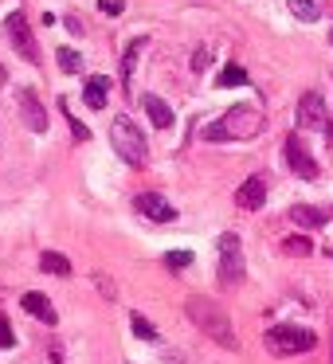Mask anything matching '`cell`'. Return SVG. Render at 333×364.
<instances>
[{
	"label": "cell",
	"mask_w": 333,
	"mask_h": 364,
	"mask_svg": "<svg viewBox=\"0 0 333 364\" xmlns=\"http://www.w3.org/2000/svg\"><path fill=\"white\" fill-rule=\"evenodd\" d=\"M263 129V110L259 106H231L223 118H216L204 129V141H251Z\"/></svg>",
	"instance_id": "cell-1"
},
{
	"label": "cell",
	"mask_w": 333,
	"mask_h": 364,
	"mask_svg": "<svg viewBox=\"0 0 333 364\" xmlns=\"http://www.w3.org/2000/svg\"><path fill=\"white\" fill-rule=\"evenodd\" d=\"M184 314L192 317V321L200 325V329L208 333V337L216 341V345H223V348H239V341H236V329H231V317L223 314L216 301H208V298H189L184 301Z\"/></svg>",
	"instance_id": "cell-2"
},
{
	"label": "cell",
	"mask_w": 333,
	"mask_h": 364,
	"mask_svg": "<svg viewBox=\"0 0 333 364\" xmlns=\"http://www.w3.org/2000/svg\"><path fill=\"white\" fill-rule=\"evenodd\" d=\"M110 145L114 153H118L126 165L142 168L145 161H149V145H145V134L137 129L134 118H126V114H118V118L110 122Z\"/></svg>",
	"instance_id": "cell-3"
},
{
	"label": "cell",
	"mask_w": 333,
	"mask_h": 364,
	"mask_svg": "<svg viewBox=\"0 0 333 364\" xmlns=\"http://www.w3.org/2000/svg\"><path fill=\"white\" fill-rule=\"evenodd\" d=\"M314 345H317V337L310 329H302V325H270L267 329V348L275 356H294V353H306Z\"/></svg>",
	"instance_id": "cell-4"
},
{
	"label": "cell",
	"mask_w": 333,
	"mask_h": 364,
	"mask_svg": "<svg viewBox=\"0 0 333 364\" xmlns=\"http://www.w3.org/2000/svg\"><path fill=\"white\" fill-rule=\"evenodd\" d=\"M4 36H9L12 51H16L24 63H40V48H36V36L32 28H28V16L24 12H9V20H4Z\"/></svg>",
	"instance_id": "cell-5"
},
{
	"label": "cell",
	"mask_w": 333,
	"mask_h": 364,
	"mask_svg": "<svg viewBox=\"0 0 333 364\" xmlns=\"http://www.w3.org/2000/svg\"><path fill=\"white\" fill-rule=\"evenodd\" d=\"M282 157H286V168H290L294 176H302V181H317V176H322L314 153L306 149V141H302L298 134H290V137L282 141Z\"/></svg>",
	"instance_id": "cell-6"
},
{
	"label": "cell",
	"mask_w": 333,
	"mask_h": 364,
	"mask_svg": "<svg viewBox=\"0 0 333 364\" xmlns=\"http://www.w3.org/2000/svg\"><path fill=\"white\" fill-rule=\"evenodd\" d=\"M298 126L302 129H317V134H333V118H329V106H325L322 95H302L298 98Z\"/></svg>",
	"instance_id": "cell-7"
},
{
	"label": "cell",
	"mask_w": 333,
	"mask_h": 364,
	"mask_svg": "<svg viewBox=\"0 0 333 364\" xmlns=\"http://www.w3.org/2000/svg\"><path fill=\"white\" fill-rule=\"evenodd\" d=\"M220 282L223 286H239L243 282V247L239 235H220Z\"/></svg>",
	"instance_id": "cell-8"
},
{
	"label": "cell",
	"mask_w": 333,
	"mask_h": 364,
	"mask_svg": "<svg viewBox=\"0 0 333 364\" xmlns=\"http://www.w3.org/2000/svg\"><path fill=\"white\" fill-rule=\"evenodd\" d=\"M134 208L145 215V220H153V223H169V220H176V208L169 204L165 196H157V192H142V196H134Z\"/></svg>",
	"instance_id": "cell-9"
},
{
	"label": "cell",
	"mask_w": 333,
	"mask_h": 364,
	"mask_svg": "<svg viewBox=\"0 0 333 364\" xmlns=\"http://www.w3.org/2000/svg\"><path fill=\"white\" fill-rule=\"evenodd\" d=\"M16 102H20V118H24V126L32 129V134H43L48 129V110L40 106V98H36V90H20L16 95Z\"/></svg>",
	"instance_id": "cell-10"
},
{
	"label": "cell",
	"mask_w": 333,
	"mask_h": 364,
	"mask_svg": "<svg viewBox=\"0 0 333 364\" xmlns=\"http://www.w3.org/2000/svg\"><path fill=\"white\" fill-rule=\"evenodd\" d=\"M236 204L243 208V212H259V208L267 204V181H263V176H247L236 188Z\"/></svg>",
	"instance_id": "cell-11"
},
{
	"label": "cell",
	"mask_w": 333,
	"mask_h": 364,
	"mask_svg": "<svg viewBox=\"0 0 333 364\" xmlns=\"http://www.w3.org/2000/svg\"><path fill=\"white\" fill-rule=\"evenodd\" d=\"M290 220L298 223V228H325V223L333 220V208L329 204H294Z\"/></svg>",
	"instance_id": "cell-12"
},
{
	"label": "cell",
	"mask_w": 333,
	"mask_h": 364,
	"mask_svg": "<svg viewBox=\"0 0 333 364\" xmlns=\"http://www.w3.org/2000/svg\"><path fill=\"white\" fill-rule=\"evenodd\" d=\"M20 306H24V309H28V314H32V317H40L43 325H56V306H51V301L43 298V294L28 290L24 298H20Z\"/></svg>",
	"instance_id": "cell-13"
},
{
	"label": "cell",
	"mask_w": 333,
	"mask_h": 364,
	"mask_svg": "<svg viewBox=\"0 0 333 364\" xmlns=\"http://www.w3.org/2000/svg\"><path fill=\"white\" fill-rule=\"evenodd\" d=\"M142 106H145V114H149V122H153L157 129H169V126H173V110H169V102H165V98L145 95V98H142Z\"/></svg>",
	"instance_id": "cell-14"
},
{
	"label": "cell",
	"mask_w": 333,
	"mask_h": 364,
	"mask_svg": "<svg viewBox=\"0 0 333 364\" xmlns=\"http://www.w3.org/2000/svg\"><path fill=\"white\" fill-rule=\"evenodd\" d=\"M106 90H110V79H106V75H90L87 90H83V102H87L90 110H102V106H106Z\"/></svg>",
	"instance_id": "cell-15"
},
{
	"label": "cell",
	"mask_w": 333,
	"mask_h": 364,
	"mask_svg": "<svg viewBox=\"0 0 333 364\" xmlns=\"http://www.w3.org/2000/svg\"><path fill=\"white\" fill-rule=\"evenodd\" d=\"M142 48H145V40H130L126 55H122V87H126V90H134V67H137Z\"/></svg>",
	"instance_id": "cell-16"
},
{
	"label": "cell",
	"mask_w": 333,
	"mask_h": 364,
	"mask_svg": "<svg viewBox=\"0 0 333 364\" xmlns=\"http://www.w3.org/2000/svg\"><path fill=\"white\" fill-rule=\"evenodd\" d=\"M40 270H48V274H59V278H71V259L59 251H43L40 255Z\"/></svg>",
	"instance_id": "cell-17"
},
{
	"label": "cell",
	"mask_w": 333,
	"mask_h": 364,
	"mask_svg": "<svg viewBox=\"0 0 333 364\" xmlns=\"http://www.w3.org/2000/svg\"><path fill=\"white\" fill-rule=\"evenodd\" d=\"M286 9H290V16H294V20H302V24H314V20L322 16L317 0H286Z\"/></svg>",
	"instance_id": "cell-18"
},
{
	"label": "cell",
	"mask_w": 333,
	"mask_h": 364,
	"mask_svg": "<svg viewBox=\"0 0 333 364\" xmlns=\"http://www.w3.org/2000/svg\"><path fill=\"white\" fill-rule=\"evenodd\" d=\"M247 82H251V79H247V71H243V67H236V63H228L220 75H216V87H247Z\"/></svg>",
	"instance_id": "cell-19"
},
{
	"label": "cell",
	"mask_w": 333,
	"mask_h": 364,
	"mask_svg": "<svg viewBox=\"0 0 333 364\" xmlns=\"http://www.w3.org/2000/svg\"><path fill=\"white\" fill-rule=\"evenodd\" d=\"M59 67H63V71L67 75H79L83 71V55H79V51H71V48H59Z\"/></svg>",
	"instance_id": "cell-20"
},
{
	"label": "cell",
	"mask_w": 333,
	"mask_h": 364,
	"mask_svg": "<svg viewBox=\"0 0 333 364\" xmlns=\"http://www.w3.org/2000/svg\"><path fill=\"white\" fill-rule=\"evenodd\" d=\"M130 325H134V333H137V337H145V341H157V329H153V321H149V317H142V314H130Z\"/></svg>",
	"instance_id": "cell-21"
},
{
	"label": "cell",
	"mask_w": 333,
	"mask_h": 364,
	"mask_svg": "<svg viewBox=\"0 0 333 364\" xmlns=\"http://www.w3.org/2000/svg\"><path fill=\"white\" fill-rule=\"evenodd\" d=\"M282 251H286V255H298V259H306V255H310V239L290 235V239H282Z\"/></svg>",
	"instance_id": "cell-22"
},
{
	"label": "cell",
	"mask_w": 333,
	"mask_h": 364,
	"mask_svg": "<svg viewBox=\"0 0 333 364\" xmlns=\"http://www.w3.org/2000/svg\"><path fill=\"white\" fill-rule=\"evenodd\" d=\"M98 12L110 16V20H118L122 12H126V0H98Z\"/></svg>",
	"instance_id": "cell-23"
},
{
	"label": "cell",
	"mask_w": 333,
	"mask_h": 364,
	"mask_svg": "<svg viewBox=\"0 0 333 364\" xmlns=\"http://www.w3.org/2000/svg\"><path fill=\"white\" fill-rule=\"evenodd\" d=\"M63 114H67V122H71V134H75V141H87V137H90V129L83 126L79 118H75V114H71V106H67V102H63Z\"/></svg>",
	"instance_id": "cell-24"
},
{
	"label": "cell",
	"mask_w": 333,
	"mask_h": 364,
	"mask_svg": "<svg viewBox=\"0 0 333 364\" xmlns=\"http://www.w3.org/2000/svg\"><path fill=\"white\" fill-rule=\"evenodd\" d=\"M189 262H192L189 251H169V255H165V267H169V270H184Z\"/></svg>",
	"instance_id": "cell-25"
},
{
	"label": "cell",
	"mask_w": 333,
	"mask_h": 364,
	"mask_svg": "<svg viewBox=\"0 0 333 364\" xmlns=\"http://www.w3.org/2000/svg\"><path fill=\"white\" fill-rule=\"evenodd\" d=\"M16 345V333H12L9 317H0V348H12Z\"/></svg>",
	"instance_id": "cell-26"
},
{
	"label": "cell",
	"mask_w": 333,
	"mask_h": 364,
	"mask_svg": "<svg viewBox=\"0 0 333 364\" xmlns=\"http://www.w3.org/2000/svg\"><path fill=\"white\" fill-rule=\"evenodd\" d=\"M208 55H212V51H200V55H192V67H196V71H204V67H208Z\"/></svg>",
	"instance_id": "cell-27"
},
{
	"label": "cell",
	"mask_w": 333,
	"mask_h": 364,
	"mask_svg": "<svg viewBox=\"0 0 333 364\" xmlns=\"http://www.w3.org/2000/svg\"><path fill=\"white\" fill-rule=\"evenodd\" d=\"M329 43H333V24H329Z\"/></svg>",
	"instance_id": "cell-28"
}]
</instances>
